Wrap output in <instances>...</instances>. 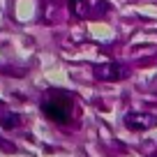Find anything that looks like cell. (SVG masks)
<instances>
[{"label":"cell","mask_w":157,"mask_h":157,"mask_svg":"<svg viewBox=\"0 0 157 157\" xmlns=\"http://www.w3.org/2000/svg\"><path fill=\"white\" fill-rule=\"evenodd\" d=\"M127 74H129L127 69L120 67V65H116V63L99 65V67L95 69V76H97V78H104V81H118V78H125Z\"/></svg>","instance_id":"obj_3"},{"label":"cell","mask_w":157,"mask_h":157,"mask_svg":"<svg viewBox=\"0 0 157 157\" xmlns=\"http://www.w3.org/2000/svg\"><path fill=\"white\" fill-rule=\"evenodd\" d=\"M42 111H44L46 118L56 120V123H69V118L74 113V102L67 93L63 90H56L49 99L42 102Z\"/></svg>","instance_id":"obj_1"},{"label":"cell","mask_w":157,"mask_h":157,"mask_svg":"<svg viewBox=\"0 0 157 157\" xmlns=\"http://www.w3.org/2000/svg\"><path fill=\"white\" fill-rule=\"evenodd\" d=\"M5 120H7V123H5V127H14V123H19V118H16V116H7Z\"/></svg>","instance_id":"obj_5"},{"label":"cell","mask_w":157,"mask_h":157,"mask_svg":"<svg viewBox=\"0 0 157 157\" xmlns=\"http://www.w3.org/2000/svg\"><path fill=\"white\" fill-rule=\"evenodd\" d=\"M69 5L74 7V12H76L78 16H83L86 12H83V0H69Z\"/></svg>","instance_id":"obj_4"},{"label":"cell","mask_w":157,"mask_h":157,"mask_svg":"<svg viewBox=\"0 0 157 157\" xmlns=\"http://www.w3.org/2000/svg\"><path fill=\"white\" fill-rule=\"evenodd\" d=\"M125 125H127L129 129H134V132H141V129L155 127L157 120L150 113H127V116H125Z\"/></svg>","instance_id":"obj_2"}]
</instances>
